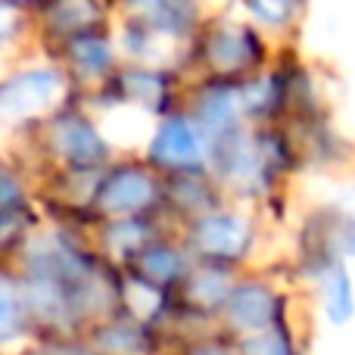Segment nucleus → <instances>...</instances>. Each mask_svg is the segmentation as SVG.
Returning a JSON list of instances; mask_svg holds the SVG:
<instances>
[{
  "instance_id": "nucleus-6",
  "label": "nucleus",
  "mask_w": 355,
  "mask_h": 355,
  "mask_svg": "<svg viewBox=\"0 0 355 355\" xmlns=\"http://www.w3.org/2000/svg\"><path fill=\"white\" fill-rule=\"evenodd\" d=\"M231 315L240 327H259L275 315V300L262 287H243L234 293Z\"/></svg>"
},
{
  "instance_id": "nucleus-3",
  "label": "nucleus",
  "mask_w": 355,
  "mask_h": 355,
  "mask_svg": "<svg viewBox=\"0 0 355 355\" xmlns=\"http://www.w3.org/2000/svg\"><path fill=\"white\" fill-rule=\"evenodd\" d=\"M153 196V184L141 172H119L103 184L97 202L106 212H135Z\"/></svg>"
},
{
  "instance_id": "nucleus-14",
  "label": "nucleus",
  "mask_w": 355,
  "mask_h": 355,
  "mask_svg": "<svg viewBox=\"0 0 355 355\" xmlns=\"http://www.w3.org/2000/svg\"><path fill=\"white\" fill-rule=\"evenodd\" d=\"M246 355H287V349H284L281 337L262 334V337H252L250 343H246Z\"/></svg>"
},
{
  "instance_id": "nucleus-1",
  "label": "nucleus",
  "mask_w": 355,
  "mask_h": 355,
  "mask_svg": "<svg viewBox=\"0 0 355 355\" xmlns=\"http://www.w3.org/2000/svg\"><path fill=\"white\" fill-rule=\"evenodd\" d=\"M62 81L56 72H47V69H37V72H25L19 78H12L10 85L0 91V112L3 119H25L35 116V112L47 110L56 100Z\"/></svg>"
},
{
  "instance_id": "nucleus-5",
  "label": "nucleus",
  "mask_w": 355,
  "mask_h": 355,
  "mask_svg": "<svg viewBox=\"0 0 355 355\" xmlns=\"http://www.w3.org/2000/svg\"><path fill=\"white\" fill-rule=\"evenodd\" d=\"M196 240L206 252H215V256H237L246 243V225L240 218H231V215H215V218H206L196 231Z\"/></svg>"
},
{
  "instance_id": "nucleus-16",
  "label": "nucleus",
  "mask_w": 355,
  "mask_h": 355,
  "mask_svg": "<svg viewBox=\"0 0 355 355\" xmlns=\"http://www.w3.org/2000/svg\"><path fill=\"white\" fill-rule=\"evenodd\" d=\"M12 293H10V287H3V331H10L12 327Z\"/></svg>"
},
{
  "instance_id": "nucleus-11",
  "label": "nucleus",
  "mask_w": 355,
  "mask_h": 355,
  "mask_svg": "<svg viewBox=\"0 0 355 355\" xmlns=\"http://www.w3.org/2000/svg\"><path fill=\"white\" fill-rule=\"evenodd\" d=\"M72 56L81 69H87V72H100V69L110 62V50H106L103 41H78L72 47Z\"/></svg>"
},
{
  "instance_id": "nucleus-7",
  "label": "nucleus",
  "mask_w": 355,
  "mask_h": 355,
  "mask_svg": "<svg viewBox=\"0 0 355 355\" xmlns=\"http://www.w3.org/2000/svg\"><path fill=\"white\" fill-rule=\"evenodd\" d=\"M202 122H206V128L212 131L215 137H225L227 131L234 128V119H237V103H234L231 94H209L206 100H202V110H200Z\"/></svg>"
},
{
  "instance_id": "nucleus-13",
  "label": "nucleus",
  "mask_w": 355,
  "mask_h": 355,
  "mask_svg": "<svg viewBox=\"0 0 355 355\" xmlns=\"http://www.w3.org/2000/svg\"><path fill=\"white\" fill-rule=\"evenodd\" d=\"M144 268H147L153 277H162V281H166V277H175L178 271H181V259L168 250H156L144 259Z\"/></svg>"
},
{
  "instance_id": "nucleus-12",
  "label": "nucleus",
  "mask_w": 355,
  "mask_h": 355,
  "mask_svg": "<svg viewBox=\"0 0 355 355\" xmlns=\"http://www.w3.org/2000/svg\"><path fill=\"white\" fill-rule=\"evenodd\" d=\"M122 85H125V91H128L135 100H147V103H150L153 97H159V94H162V81L156 78V75H147V72L128 75Z\"/></svg>"
},
{
  "instance_id": "nucleus-17",
  "label": "nucleus",
  "mask_w": 355,
  "mask_h": 355,
  "mask_svg": "<svg viewBox=\"0 0 355 355\" xmlns=\"http://www.w3.org/2000/svg\"><path fill=\"white\" fill-rule=\"evenodd\" d=\"M349 250L355 252V227H352V234H349Z\"/></svg>"
},
{
  "instance_id": "nucleus-9",
  "label": "nucleus",
  "mask_w": 355,
  "mask_h": 355,
  "mask_svg": "<svg viewBox=\"0 0 355 355\" xmlns=\"http://www.w3.org/2000/svg\"><path fill=\"white\" fill-rule=\"evenodd\" d=\"M97 16V6L91 0H56L53 10H50V19H53L60 28H81L91 19Z\"/></svg>"
},
{
  "instance_id": "nucleus-15",
  "label": "nucleus",
  "mask_w": 355,
  "mask_h": 355,
  "mask_svg": "<svg viewBox=\"0 0 355 355\" xmlns=\"http://www.w3.org/2000/svg\"><path fill=\"white\" fill-rule=\"evenodd\" d=\"M252 6H256V12L262 19H268V22H281L290 12V0H252Z\"/></svg>"
},
{
  "instance_id": "nucleus-10",
  "label": "nucleus",
  "mask_w": 355,
  "mask_h": 355,
  "mask_svg": "<svg viewBox=\"0 0 355 355\" xmlns=\"http://www.w3.org/2000/svg\"><path fill=\"white\" fill-rule=\"evenodd\" d=\"M327 309H331L334 321H346L352 315V287L349 275L343 268H334L331 284H327Z\"/></svg>"
},
{
  "instance_id": "nucleus-2",
  "label": "nucleus",
  "mask_w": 355,
  "mask_h": 355,
  "mask_svg": "<svg viewBox=\"0 0 355 355\" xmlns=\"http://www.w3.org/2000/svg\"><path fill=\"white\" fill-rule=\"evenodd\" d=\"M202 156L200 135L187 119H172L159 128L153 141V159L166 162V166H193Z\"/></svg>"
},
{
  "instance_id": "nucleus-8",
  "label": "nucleus",
  "mask_w": 355,
  "mask_h": 355,
  "mask_svg": "<svg viewBox=\"0 0 355 355\" xmlns=\"http://www.w3.org/2000/svg\"><path fill=\"white\" fill-rule=\"evenodd\" d=\"M250 56V37L240 35V31H221L212 44V60L225 69H234L240 62H246Z\"/></svg>"
},
{
  "instance_id": "nucleus-4",
  "label": "nucleus",
  "mask_w": 355,
  "mask_h": 355,
  "mask_svg": "<svg viewBox=\"0 0 355 355\" xmlns=\"http://www.w3.org/2000/svg\"><path fill=\"white\" fill-rule=\"evenodd\" d=\"M56 147L69 156L72 162H100L103 159V141L85 119H66L56 128Z\"/></svg>"
}]
</instances>
